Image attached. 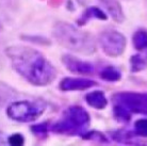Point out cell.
Instances as JSON below:
<instances>
[{
	"instance_id": "1",
	"label": "cell",
	"mask_w": 147,
	"mask_h": 146,
	"mask_svg": "<svg viewBox=\"0 0 147 146\" xmlns=\"http://www.w3.org/2000/svg\"><path fill=\"white\" fill-rule=\"evenodd\" d=\"M5 55L11 61L13 70L32 85H49L58 76L55 65L35 48L9 46L5 49Z\"/></svg>"
},
{
	"instance_id": "2",
	"label": "cell",
	"mask_w": 147,
	"mask_h": 146,
	"mask_svg": "<svg viewBox=\"0 0 147 146\" xmlns=\"http://www.w3.org/2000/svg\"><path fill=\"white\" fill-rule=\"evenodd\" d=\"M52 36L62 47L76 53L91 55L97 49L96 41L91 33L78 29L68 22H55L52 28Z\"/></svg>"
},
{
	"instance_id": "3",
	"label": "cell",
	"mask_w": 147,
	"mask_h": 146,
	"mask_svg": "<svg viewBox=\"0 0 147 146\" xmlns=\"http://www.w3.org/2000/svg\"><path fill=\"white\" fill-rule=\"evenodd\" d=\"M91 124V116L82 106L74 105L63 111L57 122L50 125V131L57 135L80 137L88 131Z\"/></svg>"
},
{
	"instance_id": "4",
	"label": "cell",
	"mask_w": 147,
	"mask_h": 146,
	"mask_svg": "<svg viewBox=\"0 0 147 146\" xmlns=\"http://www.w3.org/2000/svg\"><path fill=\"white\" fill-rule=\"evenodd\" d=\"M47 106L43 100H16L7 107V117L17 123H30L38 120Z\"/></svg>"
},
{
	"instance_id": "5",
	"label": "cell",
	"mask_w": 147,
	"mask_h": 146,
	"mask_svg": "<svg viewBox=\"0 0 147 146\" xmlns=\"http://www.w3.org/2000/svg\"><path fill=\"white\" fill-rule=\"evenodd\" d=\"M112 103L124 107L132 114L147 115V93L123 91L112 95Z\"/></svg>"
},
{
	"instance_id": "6",
	"label": "cell",
	"mask_w": 147,
	"mask_h": 146,
	"mask_svg": "<svg viewBox=\"0 0 147 146\" xmlns=\"http://www.w3.org/2000/svg\"><path fill=\"white\" fill-rule=\"evenodd\" d=\"M98 44L106 55L110 58H118L125 52L127 39L123 33L116 30L108 29L99 33Z\"/></svg>"
},
{
	"instance_id": "7",
	"label": "cell",
	"mask_w": 147,
	"mask_h": 146,
	"mask_svg": "<svg viewBox=\"0 0 147 146\" xmlns=\"http://www.w3.org/2000/svg\"><path fill=\"white\" fill-rule=\"evenodd\" d=\"M62 64L68 72L80 76H90L94 74L95 67L91 62L84 61L82 59L73 55H64L61 58Z\"/></svg>"
},
{
	"instance_id": "8",
	"label": "cell",
	"mask_w": 147,
	"mask_h": 146,
	"mask_svg": "<svg viewBox=\"0 0 147 146\" xmlns=\"http://www.w3.org/2000/svg\"><path fill=\"white\" fill-rule=\"evenodd\" d=\"M98 83L95 80L81 77H64L59 83V90L62 92L85 91L88 89L97 87Z\"/></svg>"
},
{
	"instance_id": "9",
	"label": "cell",
	"mask_w": 147,
	"mask_h": 146,
	"mask_svg": "<svg viewBox=\"0 0 147 146\" xmlns=\"http://www.w3.org/2000/svg\"><path fill=\"white\" fill-rule=\"evenodd\" d=\"M109 16L107 15L106 12H103L100 7H96V5H92V7H88L84 10V12L79 16L76 20L78 26L83 27L88 24L91 19H98V20H108Z\"/></svg>"
},
{
	"instance_id": "10",
	"label": "cell",
	"mask_w": 147,
	"mask_h": 146,
	"mask_svg": "<svg viewBox=\"0 0 147 146\" xmlns=\"http://www.w3.org/2000/svg\"><path fill=\"white\" fill-rule=\"evenodd\" d=\"M85 102L95 110H105L109 105L106 93L101 90H94L85 95Z\"/></svg>"
},
{
	"instance_id": "11",
	"label": "cell",
	"mask_w": 147,
	"mask_h": 146,
	"mask_svg": "<svg viewBox=\"0 0 147 146\" xmlns=\"http://www.w3.org/2000/svg\"><path fill=\"white\" fill-rule=\"evenodd\" d=\"M110 17L117 24H123L125 20V14L118 0H100Z\"/></svg>"
},
{
	"instance_id": "12",
	"label": "cell",
	"mask_w": 147,
	"mask_h": 146,
	"mask_svg": "<svg viewBox=\"0 0 147 146\" xmlns=\"http://www.w3.org/2000/svg\"><path fill=\"white\" fill-rule=\"evenodd\" d=\"M110 138L115 142L123 143V144H139V137L133 132V130H127V129H116L111 130L109 132Z\"/></svg>"
},
{
	"instance_id": "13",
	"label": "cell",
	"mask_w": 147,
	"mask_h": 146,
	"mask_svg": "<svg viewBox=\"0 0 147 146\" xmlns=\"http://www.w3.org/2000/svg\"><path fill=\"white\" fill-rule=\"evenodd\" d=\"M99 78L106 82H118L121 80L123 74L116 66L107 65L99 72Z\"/></svg>"
},
{
	"instance_id": "14",
	"label": "cell",
	"mask_w": 147,
	"mask_h": 146,
	"mask_svg": "<svg viewBox=\"0 0 147 146\" xmlns=\"http://www.w3.org/2000/svg\"><path fill=\"white\" fill-rule=\"evenodd\" d=\"M112 115L114 120L119 124H128L132 117V113L116 103H112Z\"/></svg>"
},
{
	"instance_id": "15",
	"label": "cell",
	"mask_w": 147,
	"mask_h": 146,
	"mask_svg": "<svg viewBox=\"0 0 147 146\" xmlns=\"http://www.w3.org/2000/svg\"><path fill=\"white\" fill-rule=\"evenodd\" d=\"M17 95V92L14 88L7 83L0 81V107L7 105V102H11L12 99H14Z\"/></svg>"
},
{
	"instance_id": "16",
	"label": "cell",
	"mask_w": 147,
	"mask_h": 146,
	"mask_svg": "<svg viewBox=\"0 0 147 146\" xmlns=\"http://www.w3.org/2000/svg\"><path fill=\"white\" fill-rule=\"evenodd\" d=\"M81 139L83 141H91L99 144H108L110 142V139L107 135L98 130H88L81 135Z\"/></svg>"
},
{
	"instance_id": "17",
	"label": "cell",
	"mask_w": 147,
	"mask_h": 146,
	"mask_svg": "<svg viewBox=\"0 0 147 146\" xmlns=\"http://www.w3.org/2000/svg\"><path fill=\"white\" fill-rule=\"evenodd\" d=\"M132 44L133 47L139 51L147 49V30H136L132 35Z\"/></svg>"
},
{
	"instance_id": "18",
	"label": "cell",
	"mask_w": 147,
	"mask_h": 146,
	"mask_svg": "<svg viewBox=\"0 0 147 146\" xmlns=\"http://www.w3.org/2000/svg\"><path fill=\"white\" fill-rule=\"evenodd\" d=\"M129 65H130V72L132 74H136L146 70L147 61L141 55H133L129 59Z\"/></svg>"
},
{
	"instance_id": "19",
	"label": "cell",
	"mask_w": 147,
	"mask_h": 146,
	"mask_svg": "<svg viewBox=\"0 0 147 146\" xmlns=\"http://www.w3.org/2000/svg\"><path fill=\"white\" fill-rule=\"evenodd\" d=\"M30 130L32 131L34 135H36L40 139H46L48 135V132L50 131V125L48 122L40 123V124H34L30 127Z\"/></svg>"
},
{
	"instance_id": "20",
	"label": "cell",
	"mask_w": 147,
	"mask_h": 146,
	"mask_svg": "<svg viewBox=\"0 0 147 146\" xmlns=\"http://www.w3.org/2000/svg\"><path fill=\"white\" fill-rule=\"evenodd\" d=\"M133 132L139 138L147 139V117H142L136 120L133 124Z\"/></svg>"
},
{
	"instance_id": "21",
	"label": "cell",
	"mask_w": 147,
	"mask_h": 146,
	"mask_svg": "<svg viewBox=\"0 0 147 146\" xmlns=\"http://www.w3.org/2000/svg\"><path fill=\"white\" fill-rule=\"evenodd\" d=\"M22 40L30 42L32 44H38V45H50V41L43 36H37V35H22Z\"/></svg>"
},
{
	"instance_id": "22",
	"label": "cell",
	"mask_w": 147,
	"mask_h": 146,
	"mask_svg": "<svg viewBox=\"0 0 147 146\" xmlns=\"http://www.w3.org/2000/svg\"><path fill=\"white\" fill-rule=\"evenodd\" d=\"M25 143V138L22 133H13L7 138V144L12 146H22Z\"/></svg>"
},
{
	"instance_id": "23",
	"label": "cell",
	"mask_w": 147,
	"mask_h": 146,
	"mask_svg": "<svg viewBox=\"0 0 147 146\" xmlns=\"http://www.w3.org/2000/svg\"><path fill=\"white\" fill-rule=\"evenodd\" d=\"M7 143V139L3 132L0 131V145H5Z\"/></svg>"
},
{
	"instance_id": "24",
	"label": "cell",
	"mask_w": 147,
	"mask_h": 146,
	"mask_svg": "<svg viewBox=\"0 0 147 146\" xmlns=\"http://www.w3.org/2000/svg\"><path fill=\"white\" fill-rule=\"evenodd\" d=\"M61 1L62 0H52V5H59L60 3H61Z\"/></svg>"
},
{
	"instance_id": "25",
	"label": "cell",
	"mask_w": 147,
	"mask_h": 146,
	"mask_svg": "<svg viewBox=\"0 0 147 146\" xmlns=\"http://www.w3.org/2000/svg\"><path fill=\"white\" fill-rule=\"evenodd\" d=\"M146 1H147V0H146Z\"/></svg>"
}]
</instances>
